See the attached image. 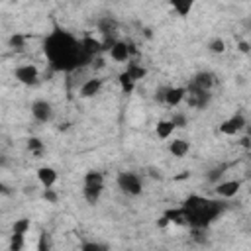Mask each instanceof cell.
Masks as SVG:
<instances>
[{
    "label": "cell",
    "mask_w": 251,
    "mask_h": 251,
    "mask_svg": "<svg viewBox=\"0 0 251 251\" xmlns=\"http://www.w3.org/2000/svg\"><path fill=\"white\" fill-rule=\"evenodd\" d=\"M43 51H45V57L53 71L69 73V71H75L88 63L86 57L82 55L80 41L73 33H69L61 27H55L45 37Z\"/></svg>",
    "instance_id": "6da1fadb"
},
{
    "label": "cell",
    "mask_w": 251,
    "mask_h": 251,
    "mask_svg": "<svg viewBox=\"0 0 251 251\" xmlns=\"http://www.w3.org/2000/svg\"><path fill=\"white\" fill-rule=\"evenodd\" d=\"M171 124H173L175 127H182V126L186 124V120H184V116H182V114H176V116H173Z\"/></svg>",
    "instance_id": "484cf974"
},
{
    "label": "cell",
    "mask_w": 251,
    "mask_h": 251,
    "mask_svg": "<svg viewBox=\"0 0 251 251\" xmlns=\"http://www.w3.org/2000/svg\"><path fill=\"white\" fill-rule=\"evenodd\" d=\"M239 186H241L239 180H227V182H220L218 188H216V192L220 196H224V198H231V196H235V192L239 190Z\"/></svg>",
    "instance_id": "5bb4252c"
},
{
    "label": "cell",
    "mask_w": 251,
    "mask_h": 251,
    "mask_svg": "<svg viewBox=\"0 0 251 251\" xmlns=\"http://www.w3.org/2000/svg\"><path fill=\"white\" fill-rule=\"evenodd\" d=\"M188 94V104L190 106H194V108H204L206 104H208V100H210V94L206 92V90H200V88H194V86H188V90H186Z\"/></svg>",
    "instance_id": "30bf717a"
},
{
    "label": "cell",
    "mask_w": 251,
    "mask_h": 251,
    "mask_svg": "<svg viewBox=\"0 0 251 251\" xmlns=\"http://www.w3.org/2000/svg\"><path fill=\"white\" fill-rule=\"evenodd\" d=\"M173 10H176V14L178 16H188V12L192 10V2H188V0H184V2H173Z\"/></svg>",
    "instance_id": "d6986e66"
},
{
    "label": "cell",
    "mask_w": 251,
    "mask_h": 251,
    "mask_svg": "<svg viewBox=\"0 0 251 251\" xmlns=\"http://www.w3.org/2000/svg\"><path fill=\"white\" fill-rule=\"evenodd\" d=\"M239 49H241L243 53H247V51H249V45H247V43L243 41V43H239Z\"/></svg>",
    "instance_id": "83f0119b"
},
{
    "label": "cell",
    "mask_w": 251,
    "mask_h": 251,
    "mask_svg": "<svg viewBox=\"0 0 251 251\" xmlns=\"http://www.w3.org/2000/svg\"><path fill=\"white\" fill-rule=\"evenodd\" d=\"M27 227H29V222H27L25 218H22V220H18V222L14 224V229H12V239H10V251H22Z\"/></svg>",
    "instance_id": "5b68a950"
},
{
    "label": "cell",
    "mask_w": 251,
    "mask_h": 251,
    "mask_svg": "<svg viewBox=\"0 0 251 251\" xmlns=\"http://www.w3.org/2000/svg\"><path fill=\"white\" fill-rule=\"evenodd\" d=\"M173 131H175V126L171 124V120H163V122L157 124V135H159L161 139H167Z\"/></svg>",
    "instance_id": "e0dca14e"
},
{
    "label": "cell",
    "mask_w": 251,
    "mask_h": 251,
    "mask_svg": "<svg viewBox=\"0 0 251 251\" xmlns=\"http://www.w3.org/2000/svg\"><path fill=\"white\" fill-rule=\"evenodd\" d=\"M210 51H214V53H224V51H226L224 39H220V37L212 39V41H210Z\"/></svg>",
    "instance_id": "603a6c76"
},
{
    "label": "cell",
    "mask_w": 251,
    "mask_h": 251,
    "mask_svg": "<svg viewBox=\"0 0 251 251\" xmlns=\"http://www.w3.org/2000/svg\"><path fill=\"white\" fill-rule=\"evenodd\" d=\"M133 51H135V49H133L129 43H126V41H116V43L110 47V57H112L114 61L124 63V61L129 59V55H131Z\"/></svg>",
    "instance_id": "ba28073f"
},
{
    "label": "cell",
    "mask_w": 251,
    "mask_h": 251,
    "mask_svg": "<svg viewBox=\"0 0 251 251\" xmlns=\"http://www.w3.org/2000/svg\"><path fill=\"white\" fill-rule=\"evenodd\" d=\"M100 86H102V80H100V78H88V80L80 86V96H82V98H92L94 94H98Z\"/></svg>",
    "instance_id": "9a60e30c"
},
{
    "label": "cell",
    "mask_w": 251,
    "mask_h": 251,
    "mask_svg": "<svg viewBox=\"0 0 251 251\" xmlns=\"http://www.w3.org/2000/svg\"><path fill=\"white\" fill-rule=\"evenodd\" d=\"M27 147H29V151L35 153V155H41V153H43V143H41V139H37V137L27 139Z\"/></svg>",
    "instance_id": "ffe728a7"
},
{
    "label": "cell",
    "mask_w": 251,
    "mask_h": 251,
    "mask_svg": "<svg viewBox=\"0 0 251 251\" xmlns=\"http://www.w3.org/2000/svg\"><path fill=\"white\" fill-rule=\"evenodd\" d=\"M14 75H16V78L22 82V84H35L37 82V78H39V73H37V69L33 67V65H22V67H18L16 71H14Z\"/></svg>",
    "instance_id": "52a82bcc"
},
{
    "label": "cell",
    "mask_w": 251,
    "mask_h": 251,
    "mask_svg": "<svg viewBox=\"0 0 251 251\" xmlns=\"http://www.w3.org/2000/svg\"><path fill=\"white\" fill-rule=\"evenodd\" d=\"M37 251H49V237H47V233H41V235H39Z\"/></svg>",
    "instance_id": "cb8c5ba5"
},
{
    "label": "cell",
    "mask_w": 251,
    "mask_h": 251,
    "mask_svg": "<svg viewBox=\"0 0 251 251\" xmlns=\"http://www.w3.org/2000/svg\"><path fill=\"white\" fill-rule=\"evenodd\" d=\"M186 96V88H169V90H165L163 94H161V98L167 102V104H171V106H176L182 98Z\"/></svg>",
    "instance_id": "4fadbf2b"
},
{
    "label": "cell",
    "mask_w": 251,
    "mask_h": 251,
    "mask_svg": "<svg viewBox=\"0 0 251 251\" xmlns=\"http://www.w3.org/2000/svg\"><path fill=\"white\" fill-rule=\"evenodd\" d=\"M214 84V75L212 73H198V75H194V78H192V84L190 86H194V88H200V90H210V86Z\"/></svg>",
    "instance_id": "7c38bea8"
},
{
    "label": "cell",
    "mask_w": 251,
    "mask_h": 251,
    "mask_svg": "<svg viewBox=\"0 0 251 251\" xmlns=\"http://www.w3.org/2000/svg\"><path fill=\"white\" fill-rule=\"evenodd\" d=\"M37 178L45 188H51L57 182V171L51 167H41V169H37Z\"/></svg>",
    "instance_id": "8fae6325"
},
{
    "label": "cell",
    "mask_w": 251,
    "mask_h": 251,
    "mask_svg": "<svg viewBox=\"0 0 251 251\" xmlns=\"http://www.w3.org/2000/svg\"><path fill=\"white\" fill-rule=\"evenodd\" d=\"M224 212V204L212 198H204L198 194H192L184 200L182 208L169 210L163 218L173 224L180 226H190V227H206L210 226L220 214Z\"/></svg>",
    "instance_id": "7a4b0ae2"
},
{
    "label": "cell",
    "mask_w": 251,
    "mask_h": 251,
    "mask_svg": "<svg viewBox=\"0 0 251 251\" xmlns=\"http://www.w3.org/2000/svg\"><path fill=\"white\" fill-rule=\"evenodd\" d=\"M118 186L126 194H131V196L141 194V180L135 173H120L118 175Z\"/></svg>",
    "instance_id": "277c9868"
},
{
    "label": "cell",
    "mask_w": 251,
    "mask_h": 251,
    "mask_svg": "<svg viewBox=\"0 0 251 251\" xmlns=\"http://www.w3.org/2000/svg\"><path fill=\"white\" fill-rule=\"evenodd\" d=\"M120 84H122L124 92H131V90H133V80L127 76V73H126V71L120 75Z\"/></svg>",
    "instance_id": "7402d4cb"
},
{
    "label": "cell",
    "mask_w": 251,
    "mask_h": 251,
    "mask_svg": "<svg viewBox=\"0 0 251 251\" xmlns=\"http://www.w3.org/2000/svg\"><path fill=\"white\" fill-rule=\"evenodd\" d=\"M10 45L14 49H22L24 47V35H12L10 37Z\"/></svg>",
    "instance_id": "d4e9b609"
},
{
    "label": "cell",
    "mask_w": 251,
    "mask_h": 251,
    "mask_svg": "<svg viewBox=\"0 0 251 251\" xmlns=\"http://www.w3.org/2000/svg\"><path fill=\"white\" fill-rule=\"evenodd\" d=\"M169 149H171V153H173L175 157H184V155L188 153V141H184V139H175V141H171Z\"/></svg>",
    "instance_id": "2e32d148"
},
{
    "label": "cell",
    "mask_w": 251,
    "mask_h": 251,
    "mask_svg": "<svg viewBox=\"0 0 251 251\" xmlns=\"http://www.w3.org/2000/svg\"><path fill=\"white\" fill-rule=\"evenodd\" d=\"M243 127H245V118H243L241 114H235V116H231L229 120H226V122L220 126V131L226 133V135H233V133L241 131Z\"/></svg>",
    "instance_id": "9c48e42d"
},
{
    "label": "cell",
    "mask_w": 251,
    "mask_h": 251,
    "mask_svg": "<svg viewBox=\"0 0 251 251\" xmlns=\"http://www.w3.org/2000/svg\"><path fill=\"white\" fill-rule=\"evenodd\" d=\"M43 198H45V200H49V202H57V194L53 192V188H45Z\"/></svg>",
    "instance_id": "4316f807"
},
{
    "label": "cell",
    "mask_w": 251,
    "mask_h": 251,
    "mask_svg": "<svg viewBox=\"0 0 251 251\" xmlns=\"http://www.w3.org/2000/svg\"><path fill=\"white\" fill-rule=\"evenodd\" d=\"M80 251H108V247L102 243H96V241H86V243H82Z\"/></svg>",
    "instance_id": "44dd1931"
},
{
    "label": "cell",
    "mask_w": 251,
    "mask_h": 251,
    "mask_svg": "<svg viewBox=\"0 0 251 251\" xmlns=\"http://www.w3.org/2000/svg\"><path fill=\"white\" fill-rule=\"evenodd\" d=\"M126 73H127V76L135 82V80H139L141 76H145V69L143 67H139V65H135V63H129L127 65V69H126Z\"/></svg>",
    "instance_id": "ac0fdd59"
},
{
    "label": "cell",
    "mask_w": 251,
    "mask_h": 251,
    "mask_svg": "<svg viewBox=\"0 0 251 251\" xmlns=\"http://www.w3.org/2000/svg\"><path fill=\"white\" fill-rule=\"evenodd\" d=\"M0 192H8V188H6V186H4L2 182H0Z\"/></svg>",
    "instance_id": "f1b7e54d"
},
{
    "label": "cell",
    "mask_w": 251,
    "mask_h": 251,
    "mask_svg": "<svg viewBox=\"0 0 251 251\" xmlns=\"http://www.w3.org/2000/svg\"><path fill=\"white\" fill-rule=\"evenodd\" d=\"M104 188V175L98 171H90L84 175V198L88 204H96Z\"/></svg>",
    "instance_id": "3957f363"
},
{
    "label": "cell",
    "mask_w": 251,
    "mask_h": 251,
    "mask_svg": "<svg viewBox=\"0 0 251 251\" xmlns=\"http://www.w3.org/2000/svg\"><path fill=\"white\" fill-rule=\"evenodd\" d=\"M31 114L37 122H51L53 118V106L47 100H35L31 104Z\"/></svg>",
    "instance_id": "8992f818"
}]
</instances>
